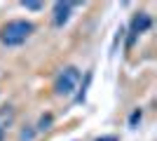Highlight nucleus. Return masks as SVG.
I'll use <instances>...</instances> for the list:
<instances>
[{"mask_svg":"<svg viewBox=\"0 0 157 141\" xmlns=\"http://www.w3.org/2000/svg\"><path fill=\"white\" fill-rule=\"evenodd\" d=\"M78 82H80V71L75 66H66L59 73L56 82H54V89H56L59 96H71L78 89Z\"/></svg>","mask_w":157,"mask_h":141,"instance_id":"nucleus-2","label":"nucleus"},{"mask_svg":"<svg viewBox=\"0 0 157 141\" xmlns=\"http://www.w3.org/2000/svg\"><path fill=\"white\" fill-rule=\"evenodd\" d=\"M21 5H24V7H28V10H40V7H42V2H33V0H24Z\"/></svg>","mask_w":157,"mask_h":141,"instance_id":"nucleus-5","label":"nucleus"},{"mask_svg":"<svg viewBox=\"0 0 157 141\" xmlns=\"http://www.w3.org/2000/svg\"><path fill=\"white\" fill-rule=\"evenodd\" d=\"M138 120H141V111H134V113H131V118H129V125H136Z\"/></svg>","mask_w":157,"mask_h":141,"instance_id":"nucleus-6","label":"nucleus"},{"mask_svg":"<svg viewBox=\"0 0 157 141\" xmlns=\"http://www.w3.org/2000/svg\"><path fill=\"white\" fill-rule=\"evenodd\" d=\"M150 28V17L145 12H138L134 19H131V38H129V45L134 42V38H136L138 33H143V31H148Z\"/></svg>","mask_w":157,"mask_h":141,"instance_id":"nucleus-3","label":"nucleus"},{"mask_svg":"<svg viewBox=\"0 0 157 141\" xmlns=\"http://www.w3.org/2000/svg\"><path fill=\"white\" fill-rule=\"evenodd\" d=\"M71 10H73V2H56L54 5V24L63 26L68 21V17H71Z\"/></svg>","mask_w":157,"mask_h":141,"instance_id":"nucleus-4","label":"nucleus"},{"mask_svg":"<svg viewBox=\"0 0 157 141\" xmlns=\"http://www.w3.org/2000/svg\"><path fill=\"white\" fill-rule=\"evenodd\" d=\"M96 141H117L115 136H101V139H96Z\"/></svg>","mask_w":157,"mask_h":141,"instance_id":"nucleus-7","label":"nucleus"},{"mask_svg":"<svg viewBox=\"0 0 157 141\" xmlns=\"http://www.w3.org/2000/svg\"><path fill=\"white\" fill-rule=\"evenodd\" d=\"M2 136H5V129H2V127H0V141H2Z\"/></svg>","mask_w":157,"mask_h":141,"instance_id":"nucleus-8","label":"nucleus"},{"mask_svg":"<svg viewBox=\"0 0 157 141\" xmlns=\"http://www.w3.org/2000/svg\"><path fill=\"white\" fill-rule=\"evenodd\" d=\"M33 31H35V28H33L31 21H26V19H14V21H10V24L2 26V31H0V40L5 42V45L14 47V45L26 42L28 38H31Z\"/></svg>","mask_w":157,"mask_h":141,"instance_id":"nucleus-1","label":"nucleus"}]
</instances>
